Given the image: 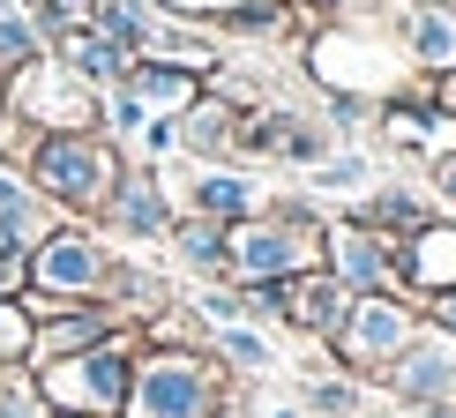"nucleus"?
<instances>
[{
    "label": "nucleus",
    "mask_w": 456,
    "mask_h": 418,
    "mask_svg": "<svg viewBox=\"0 0 456 418\" xmlns=\"http://www.w3.org/2000/svg\"><path fill=\"white\" fill-rule=\"evenodd\" d=\"M202 344H210V358H217L224 374H240V382H255V374L277 366V351L255 336V321H224V329H210Z\"/></svg>",
    "instance_id": "nucleus-24"
},
{
    "label": "nucleus",
    "mask_w": 456,
    "mask_h": 418,
    "mask_svg": "<svg viewBox=\"0 0 456 418\" xmlns=\"http://www.w3.org/2000/svg\"><path fill=\"white\" fill-rule=\"evenodd\" d=\"M0 112H8V75H0Z\"/></svg>",
    "instance_id": "nucleus-36"
},
{
    "label": "nucleus",
    "mask_w": 456,
    "mask_h": 418,
    "mask_svg": "<svg viewBox=\"0 0 456 418\" xmlns=\"http://www.w3.org/2000/svg\"><path fill=\"white\" fill-rule=\"evenodd\" d=\"M419 314L434 321V329H449V336H456V292H434V299H427Z\"/></svg>",
    "instance_id": "nucleus-33"
},
{
    "label": "nucleus",
    "mask_w": 456,
    "mask_h": 418,
    "mask_svg": "<svg viewBox=\"0 0 456 418\" xmlns=\"http://www.w3.org/2000/svg\"><path fill=\"white\" fill-rule=\"evenodd\" d=\"M307 411L314 418H367V389H359V374H314V382H307Z\"/></svg>",
    "instance_id": "nucleus-27"
},
{
    "label": "nucleus",
    "mask_w": 456,
    "mask_h": 418,
    "mask_svg": "<svg viewBox=\"0 0 456 418\" xmlns=\"http://www.w3.org/2000/svg\"><path fill=\"white\" fill-rule=\"evenodd\" d=\"M158 15H187V23H217L224 8H240V0H150Z\"/></svg>",
    "instance_id": "nucleus-32"
},
{
    "label": "nucleus",
    "mask_w": 456,
    "mask_h": 418,
    "mask_svg": "<svg viewBox=\"0 0 456 418\" xmlns=\"http://www.w3.org/2000/svg\"><path fill=\"white\" fill-rule=\"evenodd\" d=\"M142 351V329H112L105 344L75 351V358H53V366H30V389L45 411H68V418H120V396H127V366Z\"/></svg>",
    "instance_id": "nucleus-5"
},
{
    "label": "nucleus",
    "mask_w": 456,
    "mask_h": 418,
    "mask_svg": "<svg viewBox=\"0 0 456 418\" xmlns=\"http://www.w3.org/2000/svg\"><path fill=\"white\" fill-rule=\"evenodd\" d=\"M270 307H277V321H284L292 336H330L337 321H345L352 292H345L330 269H299V277H277V284H270Z\"/></svg>",
    "instance_id": "nucleus-13"
},
{
    "label": "nucleus",
    "mask_w": 456,
    "mask_h": 418,
    "mask_svg": "<svg viewBox=\"0 0 456 418\" xmlns=\"http://www.w3.org/2000/svg\"><path fill=\"white\" fill-rule=\"evenodd\" d=\"M411 329H419V299H404V292H352L345 321H337L322 344H330V358H337L345 374L374 382V374H382L389 358L404 351Z\"/></svg>",
    "instance_id": "nucleus-6"
},
{
    "label": "nucleus",
    "mask_w": 456,
    "mask_h": 418,
    "mask_svg": "<svg viewBox=\"0 0 456 418\" xmlns=\"http://www.w3.org/2000/svg\"><path fill=\"white\" fill-rule=\"evenodd\" d=\"M345 217L367 224V232H382V239H411V232L434 217V209H427V195H411V187H367V195H359Z\"/></svg>",
    "instance_id": "nucleus-21"
},
{
    "label": "nucleus",
    "mask_w": 456,
    "mask_h": 418,
    "mask_svg": "<svg viewBox=\"0 0 456 418\" xmlns=\"http://www.w3.org/2000/svg\"><path fill=\"white\" fill-rule=\"evenodd\" d=\"M105 307L112 321H127V329H142V321H158V314H173V284L165 277H150L142 261H112V284H105Z\"/></svg>",
    "instance_id": "nucleus-19"
},
{
    "label": "nucleus",
    "mask_w": 456,
    "mask_h": 418,
    "mask_svg": "<svg viewBox=\"0 0 456 418\" xmlns=\"http://www.w3.org/2000/svg\"><path fill=\"white\" fill-rule=\"evenodd\" d=\"M396 292L419 307L434 292H456V217H427L411 239H396Z\"/></svg>",
    "instance_id": "nucleus-12"
},
{
    "label": "nucleus",
    "mask_w": 456,
    "mask_h": 418,
    "mask_svg": "<svg viewBox=\"0 0 456 418\" xmlns=\"http://www.w3.org/2000/svg\"><path fill=\"white\" fill-rule=\"evenodd\" d=\"M217 30L224 37H292L299 15H292V0H240V8L217 15Z\"/></svg>",
    "instance_id": "nucleus-26"
},
{
    "label": "nucleus",
    "mask_w": 456,
    "mask_h": 418,
    "mask_svg": "<svg viewBox=\"0 0 456 418\" xmlns=\"http://www.w3.org/2000/svg\"><path fill=\"white\" fill-rule=\"evenodd\" d=\"M127 173V149L98 135V127H75V135H37L30 149V165H23V180L45 195L61 217L75 224H98V209L112 202V187H120Z\"/></svg>",
    "instance_id": "nucleus-3"
},
{
    "label": "nucleus",
    "mask_w": 456,
    "mask_h": 418,
    "mask_svg": "<svg viewBox=\"0 0 456 418\" xmlns=\"http://www.w3.org/2000/svg\"><path fill=\"white\" fill-rule=\"evenodd\" d=\"M112 246L98 224H53L45 239L30 246V292L37 299H105V284H112Z\"/></svg>",
    "instance_id": "nucleus-7"
},
{
    "label": "nucleus",
    "mask_w": 456,
    "mask_h": 418,
    "mask_svg": "<svg viewBox=\"0 0 456 418\" xmlns=\"http://www.w3.org/2000/svg\"><path fill=\"white\" fill-rule=\"evenodd\" d=\"M165 246H173V254H180L195 277L224 284V224H217V217H195V209H180L173 232H165Z\"/></svg>",
    "instance_id": "nucleus-22"
},
{
    "label": "nucleus",
    "mask_w": 456,
    "mask_h": 418,
    "mask_svg": "<svg viewBox=\"0 0 456 418\" xmlns=\"http://www.w3.org/2000/svg\"><path fill=\"white\" fill-rule=\"evenodd\" d=\"M8 112L30 120L37 135H75V127H98V90H90L68 60L37 52V60H23L8 75Z\"/></svg>",
    "instance_id": "nucleus-8"
},
{
    "label": "nucleus",
    "mask_w": 456,
    "mask_h": 418,
    "mask_svg": "<svg viewBox=\"0 0 456 418\" xmlns=\"http://www.w3.org/2000/svg\"><path fill=\"white\" fill-rule=\"evenodd\" d=\"M307 173H314L322 195H367V187H374V165L359 157V149H330V157L307 165Z\"/></svg>",
    "instance_id": "nucleus-28"
},
{
    "label": "nucleus",
    "mask_w": 456,
    "mask_h": 418,
    "mask_svg": "<svg viewBox=\"0 0 456 418\" xmlns=\"http://www.w3.org/2000/svg\"><path fill=\"white\" fill-rule=\"evenodd\" d=\"M240 374H224L210 344H142L127 366L120 418H217V396Z\"/></svg>",
    "instance_id": "nucleus-2"
},
{
    "label": "nucleus",
    "mask_w": 456,
    "mask_h": 418,
    "mask_svg": "<svg viewBox=\"0 0 456 418\" xmlns=\"http://www.w3.org/2000/svg\"><path fill=\"white\" fill-rule=\"evenodd\" d=\"M322 269L345 292H396V239L367 232L352 217H330L322 224Z\"/></svg>",
    "instance_id": "nucleus-11"
},
{
    "label": "nucleus",
    "mask_w": 456,
    "mask_h": 418,
    "mask_svg": "<svg viewBox=\"0 0 456 418\" xmlns=\"http://www.w3.org/2000/svg\"><path fill=\"white\" fill-rule=\"evenodd\" d=\"M120 90L150 112V120H180V112L202 98V75L180 68V60H135V68L120 75Z\"/></svg>",
    "instance_id": "nucleus-15"
},
{
    "label": "nucleus",
    "mask_w": 456,
    "mask_h": 418,
    "mask_svg": "<svg viewBox=\"0 0 456 418\" xmlns=\"http://www.w3.org/2000/svg\"><path fill=\"white\" fill-rule=\"evenodd\" d=\"M396 45H404V60L427 75H449L456 68V0H404L396 8Z\"/></svg>",
    "instance_id": "nucleus-14"
},
{
    "label": "nucleus",
    "mask_w": 456,
    "mask_h": 418,
    "mask_svg": "<svg viewBox=\"0 0 456 418\" xmlns=\"http://www.w3.org/2000/svg\"><path fill=\"white\" fill-rule=\"evenodd\" d=\"M53 224H68V217L37 195L23 173H0V239H8V246H37Z\"/></svg>",
    "instance_id": "nucleus-20"
},
{
    "label": "nucleus",
    "mask_w": 456,
    "mask_h": 418,
    "mask_svg": "<svg viewBox=\"0 0 456 418\" xmlns=\"http://www.w3.org/2000/svg\"><path fill=\"white\" fill-rule=\"evenodd\" d=\"M434 195L456 209V157H434Z\"/></svg>",
    "instance_id": "nucleus-35"
},
{
    "label": "nucleus",
    "mask_w": 456,
    "mask_h": 418,
    "mask_svg": "<svg viewBox=\"0 0 456 418\" xmlns=\"http://www.w3.org/2000/svg\"><path fill=\"white\" fill-rule=\"evenodd\" d=\"M187 209H195V217H217V224H232V217H255V209H262V187L247 180L240 165H195Z\"/></svg>",
    "instance_id": "nucleus-18"
},
{
    "label": "nucleus",
    "mask_w": 456,
    "mask_h": 418,
    "mask_svg": "<svg viewBox=\"0 0 456 418\" xmlns=\"http://www.w3.org/2000/svg\"><path fill=\"white\" fill-rule=\"evenodd\" d=\"M173 217H180V202H173V187H165V173H158V165H135V157H127L120 187H112V202L98 209V232L150 246V239L173 232Z\"/></svg>",
    "instance_id": "nucleus-10"
},
{
    "label": "nucleus",
    "mask_w": 456,
    "mask_h": 418,
    "mask_svg": "<svg viewBox=\"0 0 456 418\" xmlns=\"http://www.w3.org/2000/svg\"><path fill=\"white\" fill-rule=\"evenodd\" d=\"M232 127H240V105H224L217 90H202V98L173 120V135H180V149L195 165H224L232 157Z\"/></svg>",
    "instance_id": "nucleus-17"
},
{
    "label": "nucleus",
    "mask_w": 456,
    "mask_h": 418,
    "mask_svg": "<svg viewBox=\"0 0 456 418\" xmlns=\"http://www.w3.org/2000/svg\"><path fill=\"white\" fill-rule=\"evenodd\" d=\"M45 418H68V411H45Z\"/></svg>",
    "instance_id": "nucleus-38"
},
{
    "label": "nucleus",
    "mask_w": 456,
    "mask_h": 418,
    "mask_svg": "<svg viewBox=\"0 0 456 418\" xmlns=\"http://www.w3.org/2000/svg\"><path fill=\"white\" fill-rule=\"evenodd\" d=\"M37 52H45V23L30 15V0H0V75H15Z\"/></svg>",
    "instance_id": "nucleus-25"
},
{
    "label": "nucleus",
    "mask_w": 456,
    "mask_h": 418,
    "mask_svg": "<svg viewBox=\"0 0 456 418\" xmlns=\"http://www.w3.org/2000/svg\"><path fill=\"white\" fill-rule=\"evenodd\" d=\"M404 45H396L389 30H359V23H322L307 30V75L322 90H337V98H367L382 105L404 90Z\"/></svg>",
    "instance_id": "nucleus-4"
},
{
    "label": "nucleus",
    "mask_w": 456,
    "mask_h": 418,
    "mask_svg": "<svg viewBox=\"0 0 456 418\" xmlns=\"http://www.w3.org/2000/svg\"><path fill=\"white\" fill-rule=\"evenodd\" d=\"M90 30H105L112 45L120 52H150V37H158V8H150V0H90V15H83Z\"/></svg>",
    "instance_id": "nucleus-23"
},
{
    "label": "nucleus",
    "mask_w": 456,
    "mask_h": 418,
    "mask_svg": "<svg viewBox=\"0 0 456 418\" xmlns=\"http://www.w3.org/2000/svg\"><path fill=\"white\" fill-rule=\"evenodd\" d=\"M427 418H456V404H449V411H427Z\"/></svg>",
    "instance_id": "nucleus-37"
},
{
    "label": "nucleus",
    "mask_w": 456,
    "mask_h": 418,
    "mask_svg": "<svg viewBox=\"0 0 456 418\" xmlns=\"http://www.w3.org/2000/svg\"><path fill=\"white\" fill-rule=\"evenodd\" d=\"M322 209L314 202H262L255 217L224 224V284H277L322 269Z\"/></svg>",
    "instance_id": "nucleus-1"
},
{
    "label": "nucleus",
    "mask_w": 456,
    "mask_h": 418,
    "mask_svg": "<svg viewBox=\"0 0 456 418\" xmlns=\"http://www.w3.org/2000/svg\"><path fill=\"white\" fill-rule=\"evenodd\" d=\"M0 366H30V314H23V299H0Z\"/></svg>",
    "instance_id": "nucleus-29"
},
{
    "label": "nucleus",
    "mask_w": 456,
    "mask_h": 418,
    "mask_svg": "<svg viewBox=\"0 0 456 418\" xmlns=\"http://www.w3.org/2000/svg\"><path fill=\"white\" fill-rule=\"evenodd\" d=\"M427 98H434V105H442L449 120H456V68H449V75H434V83H427Z\"/></svg>",
    "instance_id": "nucleus-34"
},
{
    "label": "nucleus",
    "mask_w": 456,
    "mask_h": 418,
    "mask_svg": "<svg viewBox=\"0 0 456 418\" xmlns=\"http://www.w3.org/2000/svg\"><path fill=\"white\" fill-rule=\"evenodd\" d=\"M382 396L389 404H419V411H449L456 404V336L449 329H434V321L419 314V329L404 336V351L389 358L382 374Z\"/></svg>",
    "instance_id": "nucleus-9"
},
{
    "label": "nucleus",
    "mask_w": 456,
    "mask_h": 418,
    "mask_svg": "<svg viewBox=\"0 0 456 418\" xmlns=\"http://www.w3.org/2000/svg\"><path fill=\"white\" fill-rule=\"evenodd\" d=\"M30 149H37V127L15 120V112H0V173H23Z\"/></svg>",
    "instance_id": "nucleus-30"
},
{
    "label": "nucleus",
    "mask_w": 456,
    "mask_h": 418,
    "mask_svg": "<svg viewBox=\"0 0 456 418\" xmlns=\"http://www.w3.org/2000/svg\"><path fill=\"white\" fill-rule=\"evenodd\" d=\"M45 52H53V60H68V68L83 75L90 90H112L127 68H135V52H120L105 30H90V23H68V30H53V37H45Z\"/></svg>",
    "instance_id": "nucleus-16"
},
{
    "label": "nucleus",
    "mask_w": 456,
    "mask_h": 418,
    "mask_svg": "<svg viewBox=\"0 0 456 418\" xmlns=\"http://www.w3.org/2000/svg\"><path fill=\"white\" fill-rule=\"evenodd\" d=\"M23 292H30V246L0 239V299H23Z\"/></svg>",
    "instance_id": "nucleus-31"
}]
</instances>
